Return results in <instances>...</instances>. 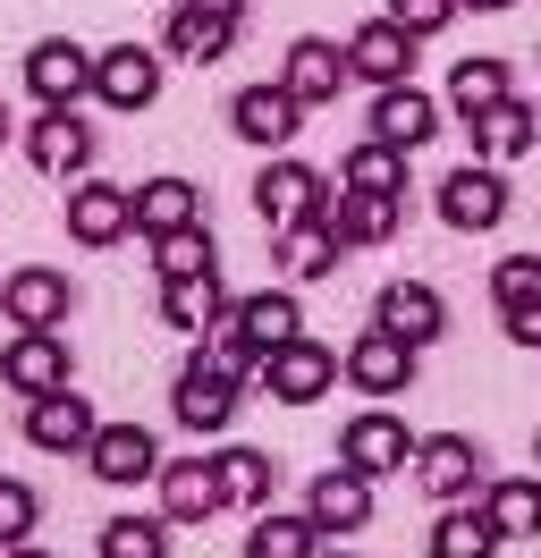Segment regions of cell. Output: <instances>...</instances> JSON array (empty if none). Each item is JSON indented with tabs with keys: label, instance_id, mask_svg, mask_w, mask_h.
I'll return each mask as SVG.
<instances>
[{
	"label": "cell",
	"instance_id": "9",
	"mask_svg": "<svg viewBox=\"0 0 541 558\" xmlns=\"http://www.w3.org/2000/svg\"><path fill=\"white\" fill-rule=\"evenodd\" d=\"M94 94L110 110H153V102H161V51H144V43H110V51H94Z\"/></svg>",
	"mask_w": 541,
	"mask_h": 558
},
{
	"label": "cell",
	"instance_id": "18",
	"mask_svg": "<svg viewBox=\"0 0 541 558\" xmlns=\"http://www.w3.org/2000/svg\"><path fill=\"white\" fill-rule=\"evenodd\" d=\"M347 51H338V43H322V35H297L288 43V69H279V85H288V94H297L304 110H322V102H338V85H347Z\"/></svg>",
	"mask_w": 541,
	"mask_h": 558
},
{
	"label": "cell",
	"instance_id": "28",
	"mask_svg": "<svg viewBox=\"0 0 541 558\" xmlns=\"http://www.w3.org/2000/svg\"><path fill=\"white\" fill-rule=\"evenodd\" d=\"M187 220H203V195L187 178H144V186H135V229H144V238H169V229H187Z\"/></svg>",
	"mask_w": 541,
	"mask_h": 558
},
{
	"label": "cell",
	"instance_id": "23",
	"mask_svg": "<svg viewBox=\"0 0 541 558\" xmlns=\"http://www.w3.org/2000/svg\"><path fill=\"white\" fill-rule=\"evenodd\" d=\"M161 43H169V60H195V69H212V60H229L237 17H212V9H195V0H178Z\"/></svg>",
	"mask_w": 541,
	"mask_h": 558
},
{
	"label": "cell",
	"instance_id": "12",
	"mask_svg": "<svg viewBox=\"0 0 541 558\" xmlns=\"http://www.w3.org/2000/svg\"><path fill=\"white\" fill-rule=\"evenodd\" d=\"M229 128L245 144H263V153H288L297 128H304V102L288 94V85H245V94L229 102Z\"/></svg>",
	"mask_w": 541,
	"mask_h": 558
},
{
	"label": "cell",
	"instance_id": "5",
	"mask_svg": "<svg viewBox=\"0 0 541 558\" xmlns=\"http://www.w3.org/2000/svg\"><path fill=\"white\" fill-rule=\"evenodd\" d=\"M414 483L432 490L440 508L482 499V449H473L466 432H432V440H414Z\"/></svg>",
	"mask_w": 541,
	"mask_h": 558
},
{
	"label": "cell",
	"instance_id": "25",
	"mask_svg": "<svg viewBox=\"0 0 541 558\" xmlns=\"http://www.w3.org/2000/svg\"><path fill=\"white\" fill-rule=\"evenodd\" d=\"M229 314V288H220V271H187V279H161V322L169 330H212V322Z\"/></svg>",
	"mask_w": 541,
	"mask_h": 558
},
{
	"label": "cell",
	"instance_id": "13",
	"mask_svg": "<svg viewBox=\"0 0 541 558\" xmlns=\"http://www.w3.org/2000/svg\"><path fill=\"white\" fill-rule=\"evenodd\" d=\"M0 381L17 398H43V389H68V330H17L0 348Z\"/></svg>",
	"mask_w": 541,
	"mask_h": 558
},
{
	"label": "cell",
	"instance_id": "2",
	"mask_svg": "<svg viewBox=\"0 0 541 558\" xmlns=\"http://www.w3.org/2000/svg\"><path fill=\"white\" fill-rule=\"evenodd\" d=\"M237 373L229 364H212V355H187L178 364V389H169V415L187 423V432H229V415H237Z\"/></svg>",
	"mask_w": 541,
	"mask_h": 558
},
{
	"label": "cell",
	"instance_id": "35",
	"mask_svg": "<svg viewBox=\"0 0 541 558\" xmlns=\"http://www.w3.org/2000/svg\"><path fill=\"white\" fill-rule=\"evenodd\" d=\"M153 263H161V279H187V271H220V254H212V229H203V220H187V229H169V238H153Z\"/></svg>",
	"mask_w": 541,
	"mask_h": 558
},
{
	"label": "cell",
	"instance_id": "21",
	"mask_svg": "<svg viewBox=\"0 0 541 558\" xmlns=\"http://www.w3.org/2000/svg\"><path fill=\"white\" fill-rule=\"evenodd\" d=\"M347 69L364 76V85H406V76H414V35H406L398 17H372V26H356V43H347Z\"/></svg>",
	"mask_w": 541,
	"mask_h": 558
},
{
	"label": "cell",
	"instance_id": "38",
	"mask_svg": "<svg viewBox=\"0 0 541 558\" xmlns=\"http://www.w3.org/2000/svg\"><path fill=\"white\" fill-rule=\"evenodd\" d=\"M34 517H43V499H34V483H0V550L9 542H26Z\"/></svg>",
	"mask_w": 541,
	"mask_h": 558
},
{
	"label": "cell",
	"instance_id": "43",
	"mask_svg": "<svg viewBox=\"0 0 541 558\" xmlns=\"http://www.w3.org/2000/svg\"><path fill=\"white\" fill-rule=\"evenodd\" d=\"M457 9H516V0H457Z\"/></svg>",
	"mask_w": 541,
	"mask_h": 558
},
{
	"label": "cell",
	"instance_id": "34",
	"mask_svg": "<svg viewBox=\"0 0 541 558\" xmlns=\"http://www.w3.org/2000/svg\"><path fill=\"white\" fill-rule=\"evenodd\" d=\"M338 254H347V245H338L322 220H297V229H279V263H288V279H330V271H338Z\"/></svg>",
	"mask_w": 541,
	"mask_h": 558
},
{
	"label": "cell",
	"instance_id": "17",
	"mask_svg": "<svg viewBox=\"0 0 541 558\" xmlns=\"http://www.w3.org/2000/svg\"><path fill=\"white\" fill-rule=\"evenodd\" d=\"M304 517L322 524V533H364V524H372V474H356V465L313 474V490H304Z\"/></svg>",
	"mask_w": 541,
	"mask_h": 558
},
{
	"label": "cell",
	"instance_id": "32",
	"mask_svg": "<svg viewBox=\"0 0 541 558\" xmlns=\"http://www.w3.org/2000/svg\"><path fill=\"white\" fill-rule=\"evenodd\" d=\"M338 186H356V195H406V153H398V144H381V136H364L356 153H347Z\"/></svg>",
	"mask_w": 541,
	"mask_h": 558
},
{
	"label": "cell",
	"instance_id": "37",
	"mask_svg": "<svg viewBox=\"0 0 541 558\" xmlns=\"http://www.w3.org/2000/svg\"><path fill=\"white\" fill-rule=\"evenodd\" d=\"M491 296L507 305H525V296H541V254H507V263H491Z\"/></svg>",
	"mask_w": 541,
	"mask_h": 558
},
{
	"label": "cell",
	"instance_id": "26",
	"mask_svg": "<svg viewBox=\"0 0 541 558\" xmlns=\"http://www.w3.org/2000/svg\"><path fill=\"white\" fill-rule=\"evenodd\" d=\"M533 144H541V119L516 102V94H507L500 110H482V119H473V153H482V161H500V170H507V161H525Z\"/></svg>",
	"mask_w": 541,
	"mask_h": 558
},
{
	"label": "cell",
	"instance_id": "45",
	"mask_svg": "<svg viewBox=\"0 0 541 558\" xmlns=\"http://www.w3.org/2000/svg\"><path fill=\"white\" fill-rule=\"evenodd\" d=\"M322 558H347V550H322Z\"/></svg>",
	"mask_w": 541,
	"mask_h": 558
},
{
	"label": "cell",
	"instance_id": "30",
	"mask_svg": "<svg viewBox=\"0 0 541 558\" xmlns=\"http://www.w3.org/2000/svg\"><path fill=\"white\" fill-rule=\"evenodd\" d=\"M432 558H500V533H491V517H482V499L440 508V524H432Z\"/></svg>",
	"mask_w": 541,
	"mask_h": 558
},
{
	"label": "cell",
	"instance_id": "10",
	"mask_svg": "<svg viewBox=\"0 0 541 558\" xmlns=\"http://www.w3.org/2000/svg\"><path fill=\"white\" fill-rule=\"evenodd\" d=\"M0 314L17 322V330H60L68 314H76V288H68V271H9L0 279Z\"/></svg>",
	"mask_w": 541,
	"mask_h": 558
},
{
	"label": "cell",
	"instance_id": "4",
	"mask_svg": "<svg viewBox=\"0 0 541 558\" xmlns=\"http://www.w3.org/2000/svg\"><path fill=\"white\" fill-rule=\"evenodd\" d=\"M338 465H356L372 483H381V474H406V465H414V432H406L389 407H364V415L338 432Z\"/></svg>",
	"mask_w": 541,
	"mask_h": 558
},
{
	"label": "cell",
	"instance_id": "1",
	"mask_svg": "<svg viewBox=\"0 0 541 558\" xmlns=\"http://www.w3.org/2000/svg\"><path fill=\"white\" fill-rule=\"evenodd\" d=\"M26 94L43 110H76L85 94H94V51H85L76 35H43L26 51Z\"/></svg>",
	"mask_w": 541,
	"mask_h": 558
},
{
	"label": "cell",
	"instance_id": "44",
	"mask_svg": "<svg viewBox=\"0 0 541 558\" xmlns=\"http://www.w3.org/2000/svg\"><path fill=\"white\" fill-rule=\"evenodd\" d=\"M0 136H9V110H0Z\"/></svg>",
	"mask_w": 541,
	"mask_h": 558
},
{
	"label": "cell",
	"instance_id": "11",
	"mask_svg": "<svg viewBox=\"0 0 541 558\" xmlns=\"http://www.w3.org/2000/svg\"><path fill=\"white\" fill-rule=\"evenodd\" d=\"M101 432V415L76 398V389H43V398H26V440L51 457H85V440Z\"/></svg>",
	"mask_w": 541,
	"mask_h": 558
},
{
	"label": "cell",
	"instance_id": "27",
	"mask_svg": "<svg viewBox=\"0 0 541 558\" xmlns=\"http://www.w3.org/2000/svg\"><path fill=\"white\" fill-rule=\"evenodd\" d=\"M330 533L313 517H279V508H254V533H245V558H322Z\"/></svg>",
	"mask_w": 541,
	"mask_h": 558
},
{
	"label": "cell",
	"instance_id": "41",
	"mask_svg": "<svg viewBox=\"0 0 541 558\" xmlns=\"http://www.w3.org/2000/svg\"><path fill=\"white\" fill-rule=\"evenodd\" d=\"M195 9H212V17H245V0H195Z\"/></svg>",
	"mask_w": 541,
	"mask_h": 558
},
{
	"label": "cell",
	"instance_id": "6",
	"mask_svg": "<svg viewBox=\"0 0 541 558\" xmlns=\"http://www.w3.org/2000/svg\"><path fill=\"white\" fill-rule=\"evenodd\" d=\"M128 229H135V186L68 178V238H76V245H119Z\"/></svg>",
	"mask_w": 541,
	"mask_h": 558
},
{
	"label": "cell",
	"instance_id": "24",
	"mask_svg": "<svg viewBox=\"0 0 541 558\" xmlns=\"http://www.w3.org/2000/svg\"><path fill=\"white\" fill-rule=\"evenodd\" d=\"M229 322H237V330H245V339L270 355V348H288V339L304 330V305H297V288H263V296H237Z\"/></svg>",
	"mask_w": 541,
	"mask_h": 558
},
{
	"label": "cell",
	"instance_id": "22",
	"mask_svg": "<svg viewBox=\"0 0 541 558\" xmlns=\"http://www.w3.org/2000/svg\"><path fill=\"white\" fill-rule=\"evenodd\" d=\"M313 204H322V178L304 170V161H288V153L263 161V178H254V211H263L270 229H297Z\"/></svg>",
	"mask_w": 541,
	"mask_h": 558
},
{
	"label": "cell",
	"instance_id": "29",
	"mask_svg": "<svg viewBox=\"0 0 541 558\" xmlns=\"http://www.w3.org/2000/svg\"><path fill=\"white\" fill-rule=\"evenodd\" d=\"M482 517L500 542H525L541 533V474H516V483H482Z\"/></svg>",
	"mask_w": 541,
	"mask_h": 558
},
{
	"label": "cell",
	"instance_id": "3",
	"mask_svg": "<svg viewBox=\"0 0 541 558\" xmlns=\"http://www.w3.org/2000/svg\"><path fill=\"white\" fill-rule=\"evenodd\" d=\"M440 220H448V229H466V238L500 229V220H507V178H500V161H466V170L440 178Z\"/></svg>",
	"mask_w": 541,
	"mask_h": 558
},
{
	"label": "cell",
	"instance_id": "19",
	"mask_svg": "<svg viewBox=\"0 0 541 558\" xmlns=\"http://www.w3.org/2000/svg\"><path fill=\"white\" fill-rule=\"evenodd\" d=\"M372 136L398 144V153H414V144L440 136V102L414 85V76H406V85H381V102H372Z\"/></svg>",
	"mask_w": 541,
	"mask_h": 558
},
{
	"label": "cell",
	"instance_id": "33",
	"mask_svg": "<svg viewBox=\"0 0 541 558\" xmlns=\"http://www.w3.org/2000/svg\"><path fill=\"white\" fill-rule=\"evenodd\" d=\"M507 102V69L500 60H457V69H448V110H457V119H482V110H500Z\"/></svg>",
	"mask_w": 541,
	"mask_h": 558
},
{
	"label": "cell",
	"instance_id": "20",
	"mask_svg": "<svg viewBox=\"0 0 541 558\" xmlns=\"http://www.w3.org/2000/svg\"><path fill=\"white\" fill-rule=\"evenodd\" d=\"M153 483H161V517L169 524H203V517H220V508H229V499H220V474H212V457H178V465L161 457V474H153Z\"/></svg>",
	"mask_w": 541,
	"mask_h": 558
},
{
	"label": "cell",
	"instance_id": "42",
	"mask_svg": "<svg viewBox=\"0 0 541 558\" xmlns=\"http://www.w3.org/2000/svg\"><path fill=\"white\" fill-rule=\"evenodd\" d=\"M0 558H51V550H34V542H9V550H0Z\"/></svg>",
	"mask_w": 541,
	"mask_h": 558
},
{
	"label": "cell",
	"instance_id": "40",
	"mask_svg": "<svg viewBox=\"0 0 541 558\" xmlns=\"http://www.w3.org/2000/svg\"><path fill=\"white\" fill-rule=\"evenodd\" d=\"M507 339H516V348H541V296H525V305H507Z\"/></svg>",
	"mask_w": 541,
	"mask_h": 558
},
{
	"label": "cell",
	"instance_id": "8",
	"mask_svg": "<svg viewBox=\"0 0 541 558\" xmlns=\"http://www.w3.org/2000/svg\"><path fill=\"white\" fill-rule=\"evenodd\" d=\"M85 465H94L110 490H135L161 474V440L144 432V423H101L94 440H85Z\"/></svg>",
	"mask_w": 541,
	"mask_h": 558
},
{
	"label": "cell",
	"instance_id": "39",
	"mask_svg": "<svg viewBox=\"0 0 541 558\" xmlns=\"http://www.w3.org/2000/svg\"><path fill=\"white\" fill-rule=\"evenodd\" d=\"M389 17H398L414 43H432V35H448V17H457V0H389Z\"/></svg>",
	"mask_w": 541,
	"mask_h": 558
},
{
	"label": "cell",
	"instance_id": "15",
	"mask_svg": "<svg viewBox=\"0 0 541 558\" xmlns=\"http://www.w3.org/2000/svg\"><path fill=\"white\" fill-rule=\"evenodd\" d=\"M26 161L43 178H85L94 170V128H85L76 110H43V119L26 128Z\"/></svg>",
	"mask_w": 541,
	"mask_h": 558
},
{
	"label": "cell",
	"instance_id": "36",
	"mask_svg": "<svg viewBox=\"0 0 541 558\" xmlns=\"http://www.w3.org/2000/svg\"><path fill=\"white\" fill-rule=\"evenodd\" d=\"M101 558H169V517H110Z\"/></svg>",
	"mask_w": 541,
	"mask_h": 558
},
{
	"label": "cell",
	"instance_id": "16",
	"mask_svg": "<svg viewBox=\"0 0 541 558\" xmlns=\"http://www.w3.org/2000/svg\"><path fill=\"white\" fill-rule=\"evenodd\" d=\"M372 322H381V330H398L406 348H432L440 330H448V305H440L432 279H389V288H381V305H372Z\"/></svg>",
	"mask_w": 541,
	"mask_h": 558
},
{
	"label": "cell",
	"instance_id": "46",
	"mask_svg": "<svg viewBox=\"0 0 541 558\" xmlns=\"http://www.w3.org/2000/svg\"><path fill=\"white\" fill-rule=\"evenodd\" d=\"M533 457H541V440H533Z\"/></svg>",
	"mask_w": 541,
	"mask_h": 558
},
{
	"label": "cell",
	"instance_id": "31",
	"mask_svg": "<svg viewBox=\"0 0 541 558\" xmlns=\"http://www.w3.org/2000/svg\"><path fill=\"white\" fill-rule=\"evenodd\" d=\"M212 474H220V499H229V508H270V483H279V465H270L263 449H220Z\"/></svg>",
	"mask_w": 541,
	"mask_h": 558
},
{
	"label": "cell",
	"instance_id": "14",
	"mask_svg": "<svg viewBox=\"0 0 541 558\" xmlns=\"http://www.w3.org/2000/svg\"><path fill=\"white\" fill-rule=\"evenodd\" d=\"M414 355H423V348H406L398 330L372 322L364 339L347 348V381L364 389V398H398V389H414Z\"/></svg>",
	"mask_w": 541,
	"mask_h": 558
},
{
	"label": "cell",
	"instance_id": "7",
	"mask_svg": "<svg viewBox=\"0 0 541 558\" xmlns=\"http://www.w3.org/2000/svg\"><path fill=\"white\" fill-rule=\"evenodd\" d=\"M263 381H270V398L279 407H313V398H330V381H338V355L322 348V339H288V348H270L263 355Z\"/></svg>",
	"mask_w": 541,
	"mask_h": 558
}]
</instances>
